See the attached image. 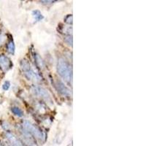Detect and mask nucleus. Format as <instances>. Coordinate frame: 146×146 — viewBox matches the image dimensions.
Wrapping results in <instances>:
<instances>
[{"label": "nucleus", "mask_w": 146, "mask_h": 146, "mask_svg": "<svg viewBox=\"0 0 146 146\" xmlns=\"http://www.w3.org/2000/svg\"><path fill=\"white\" fill-rule=\"evenodd\" d=\"M57 71L58 75L67 83H72V71L70 64L64 58H59L57 64Z\"/></svg>", "instance_id": "nucleus-1"}, {"label": "nucleus", "mask_w": 146, "mask_h": 146, "mask_svg": "<svg viewBox=\"0 0 146 146\" xmlns=\"http://www.w3.org/2000/svg\"><path fill=\"white\" fill-rule=\"evenodd\" d=\"M21 69L24 73V75L29 80H33V81H39L40 80V77L36 75L35 71L32 70V66L27 61L22 60L21 62Z\"/></svg>", "instance_id": "nucleus-2"}, {"label": "nucleus", "mask_w": 146, "mask_h": 146, "mask_svg": "<svg viewBox=\"0 0 146 146\" xmlns=\"http://www.w3.org/2000/svg\"><path fill=\"white\" fill-rule=\"evenodd\" d=\"M23 129L26 130L27 132H29L31 135H33L35 137H36V139H43L44 135L43 133L42 132L41 130L39 129L38 127H36V126L32 123L29 121H25L23 122Z\"/></svg>", "instance_id": "nucleus-3"}, {"label": "nucleus", "mask_w": 146, "mask_h": 146, "mask_svg": "<svg viewBox=\"0 0 146 146\" xmlns=\"http://www.w3.org/2000/svg\"><path fill=\"white\" fill-rule=\"evenodd\" d=\"M21 132L22 137H23V141H24L26 145H27L28 146H37L35 139L32 137V135H30L29 133L27 132V131L24 129H23V131H21Z\"/></svg>", "instance_id": "nucleus-4"}, {"label": "nucleus", "mask_w": 146, "mask_h": 146, "mask_svg": "<svg viewBox=\"0 0 146 146\" xmlns=\"http://www.w3.org/2000/svg\"><path fill=\"white\" fill-rule=\"evenodd\" d=\"M11 62L7 56L0 55V68L4 71H7L11 67Z\"/></svg>", "instance_id": "nucleus-5"}, {"label": "nucleus", "mask_w": 146, "mask_h": 146, "mask_svg": "<svg viewBox=\"0 0 146 146\" xmlns=\"http://www.w3.org/2000/svg\"><path fill=\"white\" fill-rule=\"evenodd\" d=\"M32 91L35 93V94L40 96L42 98L45 99V100H50V95L48 94V93L47 92L46 90H45L44 88H40V87L35 86L32 88Z\"/></svg>", "instance_id": "nucleus-6"}, {"label": "nucleus", "mask_w": 146, "mask_h": 146, "mask_svg": "<svg viewBox=\"0 0 146 146\" xmlns=\"http://www.w3.org/2000/svg\"><path fill=\"white\" fill-rule=\"evenodd\" d=\"M7 138L8 139L9 144L12 146H23V143L11 133H7Z\"/></svg>", "instance_id": "nucleus-7"}, {"label": "nucleus", "mask_w": 146, "mask_h": 146, "mask_svg": "<svg viewBox=\"0 0 146 146\" xmlns=\"http://www.w3.org/2000/svg\"><path fill=\"white\" fill-rule=\"evenodd\" d=\"M56 88L58 91H59L60 93L62 94L65 95V96H70V90L68 89V88L66 86H65L64 85L63 83L60 81H57L56 83Z\"/></svg>", "instance_id": "nucleus-8"}, {"label": "nucleus", "mask_w": 146, "mask_h": 146, "mask_svg": "<svg viewBox=\"0 0 146 146\" xmlns=\"http://www.w3.org/2000/svg\"><path fill=\"white\" fill-rule=\"evenodd\" d=\"M11 110L12 112L17 115L18 117H21L23 115V112L19 108H17V107H13V108H11Z\"/></svg>", "instance_id": "nucleus-9"}, {"label": "nucleus", "mask_w": 146, "mask_h": 146, "mask_svg": "<svg viewBox=\"0 0 146 146\" xmlns=\"http://www.w3.org/2000/svg\"><path fill=\"white\" fill-rule=\"evenodd\" d=\"M7 50L8 52L10 53H13L15 51V45H14L13 42L10 41L8 44H7Z\"/></svg>", "instance_id": "nucleus-10"}, {"label": "nucleus", "mask_w": 146, "mask_h": 146, "mask_svg": "<svg viewBox=\"0 0 146 146\" xmlns=\"http://www.w3.org/2000/svg\"><path fill=\"white\" fill-rule=\"evenodd\" d=\"M33 15L35 16V19H36V21H40L41 19L43 18V16L42 15L41 13H40V11H38V10H35V11H34Z\"/></svg>", "instance_id": "nucleus-11"}, {"label": "nucleus", "mask_w": 146, "mask_h": 146, "mask_svg": "<svg viewBox=\"0 0 146 146\" xmlns=\"http://www.w3.org/2000/svg\"><path fill=\"white\" fill-rule=\"evenodd\" d=\"M10 82L6 81L3 85V89L5 90V91H6V90H8L9 88H10Z\"/></svg>", "instance_id": "nucleus-12"}, {"label": "nucleus", "mask_w": 146, "mask_h": 146, "mask_svg": "<svg viewBox=\"0 0 146 146\" xmlns=\"http://www.w3.org/2000/svg\"><path fill=\"white\" fill-rule=\"evenodd\" d=\"M68 40V41H66V42L68 43V45H72V36H66V38H65V40Z\"/></svg>", "instance_id": "nucleus-13"}, {"label": "nucleus", "mask_w": 146, "mask_h": 146, "mask_svg": "<svg viewBox=\"0 0 146 146\" xmlns=\"http://www.w3.org/2000/svg\"><path fill=\"white\" fill-rule=\"evenodd\" d=\"M66 22L68 23H72V15H68L66 18Z\"/></svg>", "instance_id": "nucleus-14"}, {"label": "nucleus", "mask_w": 146, "mask_h": 146, "mask_svg": "<svg viewBox=\"0 0 146 146\" xmlns=\"http://www.w3.org/2000/svg\"><path fill=\"white\" fill-rule=\"evenodd\" d=\"M4 41H5V36L3 35H0V45L3 43Z\"/></svg>", "instance_id": "nucleus-15"}, {"label": "nucleus", "mask_w": 146, "mask_h": 146, "mask_svg": "<svg viewBox=\"0 0 146 146\" xmlns=\"http://www.w3.org/2000/svg\"><path fill=\"white\" fill-rule=\"evenodd\" d=\"M7 146H12V145H10V144H9L8 145H7Z\"/></svg>", "instance_id": "nucleus-16"}]
</instances>
